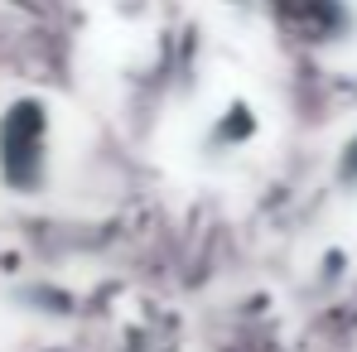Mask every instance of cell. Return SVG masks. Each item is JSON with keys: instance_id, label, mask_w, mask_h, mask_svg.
I'll list each match as a JSON object with an SVG mask.
<instances>
[{"instance_id": "obj_1", "label": "cell", "mask_w": 357, "mask_h": 352, "mask_svg": "<svg viewBox=\"0 0 357 352\" xmlns=\"http://www.w3.org/2000/svg\"><path fill=\"white\" fill-rule=\"evenodd\" d=\"M0 178L15 193H39L49 178V107L15 97L0 112Z\"/></svg>"}, {"instance_id": "obj_2", "label": "cell", "mask_w": 357, "mask_h": 352, "mask_svg": "<svg viewBox=\"0 0 357 352\" xmlns=\"http://www.w3.org/2000/svg\"><path fill=\"white\" fill-rule=\"evenodd\" d=\"M338 174L348 178V183H357V135L343 145V160H338Z\"/></svg>"}]
</instances>
